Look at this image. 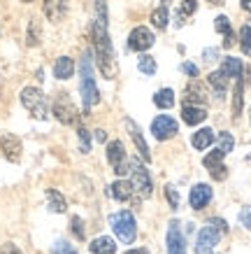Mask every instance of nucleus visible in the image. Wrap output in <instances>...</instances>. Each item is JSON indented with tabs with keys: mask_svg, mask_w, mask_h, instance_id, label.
Here are the masks:
<instances>
[{
	"mask_svg": "<svg viewBox=\"0 0 251 254\" xmlns=\"http://www.w3.org/2000/svg\"><path fill=\"white\" fill-rule=\"evenodd\" d=\"M91 38H93V49H96V61H98L100 72L105 75V79H114L116 72H119V68H116L112 40H109V35H107V26L93 21Z\"/></svg>",
	"mask_w": 251,
	"mask_h": 254,
	"instance_id": "obj_1",
	"label": "nucleus"
},
{
	"mask_svg": "<svg viewBox=\"0 0 251 254\" xmlns=\"http://www.w3.org/2000/svg\"><path fill=\"white\" fill-rule=\"evenodd\" d=\"M79 77H82V100H84V110H89L91 105H96L100 100V91L96 86L93 79V54L86 52L79 61Z\"/></svg>",
	"mask_w": 251,
	"mask_h": 254,
	"instance_id": "obj_2",
	"label": "nucleus"
},
{
	"mask_svg": "<svg viewBox=\"0 0 251 254\" xmlns=\"http://www.w3.org/2000/svg\"><path fill=\"white\" fill-rule=\"evenodd\" d=\"M109 224H112V229H114L116 238L121 240L123 245H130L137 236V224H135V217L130 210H121V212H116V215L109 217Z\"/></svg>",
	"mask_w": 251,
	"mask_h": 254,
	"instance_id": "obj_3",
	"label": "nucleus"
},
{
	"mask_svg": "<svg viewBox=\"0 0 251 254\" xmlns=\"http://www.w3.org/2000/svg\"><path fill=\"white\" fill-rule=\"evenodd\" d=\"M21 103H23V108L28 110L35 119H47V117H49L47 98L38 86H26V89L21 91Z\"/></svg>",
	"mask_w": 251,
	"mask_h": 254,
	"instance_id": "obj_4",
	"label": "nucleus"
},
{
	"mask_svg": "<svg viewBox=\"0 0 251 254\" xmlns=\"http://www.w3.org/2000/svg\"><path fill=\"white\" fill-rule=\"evenodd\" d=\"M130 185H133V193H137V198H149L151 196V177L147 173V168L142 166L140 159L130 161Z\"/></svg>",
	"mask_w": 251,
	"mask_h": 254,
	"instance_id": "obj_5",
	"label": "nucleus"
},
{
	"mask_svg": "<svg viewBox=\"0 0 251 254\" xmlns=\"http://www.w3.org/2000/svg\"><path fill=\"white\" fill-rule=\"evenodd\" d=\"M107 161H109V166L114 168V173L119 177H123L130 170V161L126 159V147H123L121 140H112L107 145Z\"/></svg>",
	"mask_w": 251,
	"mask_h": 254,
	"instance_id": "obj_6",
	"label": "nucleus"
},
{
	"mask_svg": "<svg viewBox=\"0 0 251 254\" xmlns=\"http://www.w3.org/2000/svg\"><path fill=\"white\" fill-rule=\"evenodd\" d=\"M219 240H221V231L207 222V226L200 229L198 238H196V254H212V250L219 245Z\"/></svg>",
	"mask_w": 251,
	"mask_h": 254,
	"instance_id": "obj_7",
	"label": "nucleus"
},
{
	"mask_svg": "<svg viewBox=\"0 0 251 254\" xmlns=\"http://www.w3.org/2000/svg\"><path fill=\"white\" fill-rule=\"evenodd\" d=\"M53 115L61 124H77V119H79V112L72 105V100L68 98V93H61L53 100Z\"/></svg>",
	"mask_w": 251,
	"mask_h": 254,
	"instance_id": "obj_8",
	"label": "nucleus"
},
{
	"mask_svg": "<svg viewBox=\"0 0 251 254\" xmlns=\"http://www.w3.org/2000/svg\"><path fill=\"white\" fill-rule=\"evenodd\" d=\"M151 133L156 140H170L179 133V124H177V119H172V117L160 115L151 122Z\"/></svg>",
	"mask_w": 251,
	"mask_h": 254,
	"instance_id": "obj_9",
	"label": "nucleus"
},
{
	"mask_svg": "<svg viewBox=\"0 0 251 254\" xmlns=\"http://www.w3.org/2000/svg\"><path fill=\"white\" fill-rule=\"evenodd\" d=\"M153 42H156V38H153V33L149 31V28H145V26H137L135 31L128 35V49H133V52H147L149 47H153Z\"/></svg>",
	"mask_w": 251,
	"mask_h": 254,
	"instance_id": "obj_10",
	"label": "nucleus"
},
{
	"mask_svg": "<svg viewBox=\"0 0 251 254\" xmlns=\"http://www.w3.org/2000/svg\"><path fill=\"white\" fill-rule=\"evenodd\" d=\"M126 128H128V135H130V140H133V142H135V147H137V154H140V159H142V161H151V154H149V147H147V140L142 138V131H140V126H137L135 122H133V119H126Z\"/></svg>",
	"mask_w": 251,
	"mask_h": 254,
	"instance_id": "obj_11",
	"label": "nucleus"
},
{
	"mask_svg": "<svg viewBox=\"0 0 251 254\" xmlns=\"http://www.w3.org/2000/svg\"><path fill=\"white\" fill-rule=\"evenodd\" d=\"M167 254H186V243L177 222H170L167 226Z\"/></svg>",
	"mask_w": 251,
	"mask_h": 254,
	"instance_id": "obj_12",
	"label": "nucleus"
},
{
	"mask_svg": "<svg viewBox=\"0 0 251 254\" xmlns=\"http://www.w3.org/2000/svg\"><path fill=\"white\" fill-rule=\"evenodd\" d=\"M212 187L209 185H196L193 189H191L189 193V203H191V208L193 210H202L212 200Z\"/></svg>",
	"mask_w": 251,
	"mask_h": 254,
	"instance_id": "obj_13",
	"label": "nucleus"
},
{
	"mask_svg": "<svg viewBox=\"0 0 251 254\" xmlns=\"http://www.w3.org/2000/svg\"><path fill=\"white\" fill-rule=\"evenodd\" d=\"M0 149H2V154L7 156L12 163H16L19 159H21V140L16 138V135H12V133H7V135H2V140H0Z\"/></svg>",
	"mask_w": 251,
	"mask_h": 254,
	"instance_id": "obj_14",
	"label": "nucleus"
},
{
	"mask_svg": "<svg viewBox=\"0 0 251 254\" xmlns=\"http://www.w3.org/2000/svg\"><path fill=\"white\" fill-rule=\"evenodd\" d=\"M65 12H68V0H45V14L49 21H63Z\"/></svg>",
	"mask_w": 251,
	"mask_h": 254,
	"instance_id": "obj_15",
	"label": "nucleus"
},
{
	"mask_svg": "<svg viewBox=\"0 0 251 254\" xmlns=\"http://www.w3.org/2000/svg\"><path fill=\"white\" fill-rule=\"evenodd\" d=\"M191 103H196V105H205L207 103V93L205 89L200 86L198 79H193L189 86H186V91H184V105H191Z\"/></svg>",
	"mask_w": 251,
	"mask_h": 254,
	"instance_id": "obj_16",
	"label": "nucleus"
},
{
	"mask_svg": "<svg viewBox=\"0 0 251 254\" xmlns=\"http://www.w3.org/2000/svg\"><path fill=\"white\" fill-rule=\"evenodd\" d=\"M182 119H184V124H189V126H198V124H202L207 119V112L202 105H184Z\"/></svg>",
	"mask_w": 251,
	"mask_h": 254,
	"instance_id": "obj_17",
	"label": "nucleus"
},
{
	"mask_svg": "<svg viewBox=\"0 0 251 254\" xmlns=\"http://www.w3.org/2000/svg\"><path fill=\"white\" fill-rule=\"evenodd\" d=\"M107 191H109V196H112V198L121 200V203H123V200L133 198V185H130L128 180H116V182L109 187Z\"/></svg>",
	"mask_w": 251,
	"mask_h": 254,
	"instance_id": "obj_18",
	"label": "nucleus"
},
{
	"mask_svg": "<svg viewBox=\"0 0 251 254\" xmlns=\"http://www.w3.org/2000/svg\"><path fill=\"white\" fill-rule=\"evenodd\" d=\"M221 72L226 75V77H242V72H244V65H242V61L240 59H235V56H226L223 59V63H221Z\"/></svg>",
	"mask_w": 251,
	"mask_h": 254,
	"instance_id": "obj_19",
	"label": "nucleus"
},
{
	"mask_svg": "<svg viewBox=\"0 0 251 254\" xmlns=\"http://www.w3.org/2000/svg\"><path fill=\"white\" fill-rule=\"evenodd\" d=\"M89 250H91V254H116V243L107 236H100L89 245Z\"/></svg>",
	"mask_w": 251,
	"mask_h": 254,
	"instance_id": "obj_20",
	"label": "nucleus"
},
{
	"mask_svg": "<svg viewBox=\"0 0 251 254\" xmlns=\"http://www.w3.org/2000/svg\"><path fill=\"white\" fill-rule=\"evenodd\" d=\"M207 82H209V86H212L214 91H216V96H219V98H223V96H226V89H228V77H226L221 70H214V72H209Z\"/></svg>",
	"mask_w": 251,
	"mask_h": 254,
	"instance_id": "obj_21",
	"label": "nucleus"
},
{
	"mask_svg": "<svg viewBox=\"0 0 251 254\" xmlns=\"http://www.w3.org/2000/svg\"><path fill=\"white\" fill-rule=\"evenodd\" d=\"M72 72H75V63H72V59H68V56H61V59L56 61V65H53V75L58 79H70Z\"/></svg>",
	"mask_w": 251,
	"mask_h": 254,
	"instance_id": "obj_22",
	"label": "nucleus"
},
{
	"mask_svg": "<svg viewBox=\"0 0 251 254\" xmlns=\"http://www.w3.org/2000/svg\"><path fill=\"white\" fill-rule=\"evenodd\" d=\"M47 205H49L51 212H65V210H68L65 198H63L61 191H56V189H49V191H47Z\"/></svg>",
	"mask_w": 251,
	"mask_h": 254,
	"instance_id": "obj_23",
	"label": "nucleus"
},
{
	"mask_svg": "<svg viewBox=\"0 0 251 254\" xmlns=\"http://www.w3.org/2000/svg\"><path fill=\"white\" fill-rule=\"evenodd\" d=\"M242 103H244V79L237 77L235 79V96H233V117L242 115Z\"/></svg>",
	"mask_w": 251,
	"mask_h": 254,
	"instance_id": "obj_24",
	"label": "nucleus"
},
{
	"mask_svg": "<svg viewBox=\"0 0 251 254\" xmlns=\"http://www.w3.org/2000/svg\"><path fill=\"white\" fill-rule=\"evenodd\" d=\"M191 142H193V147H196V149H207V147L214 142V131H212V128H200V131L193 135V140H191Z\"/></svg>",
	"mask_w": 251,
	"mask_h": 254,
	"instance_id": "obj_25",
	"label": "nucleus"
},
{
	"mask_svg": "<svg viewBox=\"0 0 251 254\" xmlns=\"http://www.w3.org/2000/svg\"><path fill=\"white\" fill-rule=\"evenodd\" d=\"M153 103H156V108H160V110H170L175 105V91H172V89H160V91L153 96Z\"/></svg>",
	"mask_w": 251,
	"mask_h": 254,
	"instance_id": "obj_26",
	"label": "nucleus"
},
{
	"mask_svg": "<svg viewBox=\"0 0 251 254\" xmlns=\"http://www.w3.org/2000/svg\"><path fill=\"white\" fill-rule=\"evenodd\" d=\"M151 23L156 26V28H160V31H165L167 28V7L165 5H160V7H156L151 12Z\"/></svg>",
	"mask_w": 251,
	"mask_h": 254,
	"instance_id": "obj_27",
	"label": "nucleus"
},
{
	"mask_svg": "<svg viewBox=\"0 0 251 254\" xmlns=\"http://www.w3.org/2000/svg\"><path fill=\"white\" fill-rule=\"evenodd\" d=\"M137 68H140V72H145V75H153L156 72V59L149 54H142L140 61H137Z\"/></svg>",
	"mask_w": 251,
	"mask_h": 254,
	"instance_id": "obj_28",
	"label": "nucleus"
},
{
	"mask_svg": "<svg viewBox=\"0 0 251 254\" xmlns=\"http://www.w3.org/2000/svg\"><path fill=\"white\" fill-rule=\"evenodd\" d=\"M233 147H235V138H233L228 131L219 133V147H216V149H221L223 154H228V152H233Z\"/></svg>",
	"mask_w": 251,
	"mask_h": 254,
	"instance_id": "obj_29",
	"label": "nucleus"
},
{
	"mask_svg": "<svg viewBox=\"0 0 251 254\" xmlns=\"http://www.w3.org/2000/svg\"><path fill=\"white\" fill-rule=\"evenodd\" d=\"M240 47H242L244 54L251 52V26H242L240 28Z\"/></svg>",
	"mask_w": 251,
	"mask_h": 254,
	"instance_id": "obj_30",
	"label": "nucleus"
},
{
	"mask_svg": "<svg viewBox=\"0 0 251 254\" xmlns=\"http://www.w3.org/2000/svg\"><path fill=\"white\" fill-rule=\"evenodd\" d=\"M223 152H221V149H216V152H212V154H207L205 159H202V166H205V168H214V166H219L221 161H223Z\"/></svg>",
	"mask_w": 251,
	"mask_h": 254,
	"instance_id": "obj_31",
	"label": "nucleus"
},
{
	"mask_svg": "<svg viewBox=\"0 0 251 254\" xmlns=\"http://www.w3.org/2000/svg\"><path fill=\"white\" fill-rule=\"evenodd\" d=\"M196 9H198V2H196V0H184L182 7L177 9V14L182 16V19H186V16H191Z\"/></svg>",
	"mask_w": 251,
	"mask_h": 254,
	"instance_id": "obj_32",
	"label": "nucleus"
},
{
	"mask_svg": "<svg viewBox=\"0 0 251 254\" xmlns=\"http://www.w3.org/2000/svg\"><path fill=\"white\" fill-rule=\"evenodd\" d=\"M96 21L102 23V26H107V5L105 0H96Z\"/></svg>",
	"mask_w": 251,
	"mask_h": 254,
	"instance_id": "obj_33",
	"label": "nucleus"
},
{
	"mask_svg": "<svg viewBox=\"0 0 251 254\" xmlns=\"http://www.w3.org/2000/svg\"><path fill=\"white\" fill-rule=\"evenodd\" d=\"M79 142H82V152L86 154V152H91V135H89V131L84 128V126H79Z\"/></svg>",
	"mask_w": 251,
	"mask_h": 254,
	"instance_id": "obj_34",
	"label": "nucleus"
},
{
	"mask_svg": "<svg viewBox=\"0 0 251 254\" xmlns=\"http://www.w3.org/2000/svg\"><path fill=\"white\" fill-rule=\"evenodd\" d=\"M51 254H77V250H75V247H72V245H68L65 240H58V243L53 245Z\"/></svg>",
	"mask_w": 251,
	"mask_h": 254,
	"instance_id": "obj_35",
	"label": "nucleus"
},
{
	"mask_svg": "<svg viewBox=\"0 0 251 254\" xmlns=\"http://www.w3.org/2000/svg\"><path fill=\"white\" fill-rule=\"evenodd\" d=\"M40 42V23L31 21V28H28V45L35 47Z\"/></svg>",
	"mask_w": 251,
	"mask_h": 254,
	"instance_id": "obj_36",
	"label": "nucleus"
},
{
	"mask_svg": "<svg viewBox=\"0 0 251 254\" xmlns=\"http://www.w3.org/2000/svg\"><path fill=\"white\" fill-rule=\"evenodd\" d=\"M214 28L219 33H223V35H228L230 31V21H228V16H216V21H214Z\"/></svg>",
	"mask_w": 251,
	"mask_h": 254,
	"instance_id": "obj_37",
	"label": "nucleus"
},
{
	"mask_svg": "<svg viewBox=\"0 0 251 254\" xmlns=\"http://www.w3.org/2000/svg\"><path fill=\"white\" fill-rule=\"evenodd\" d=\"M165 196L170 200V208H179V193H177V189L172 185L165 187Z\"/></svg>",
	"mask_w": 251,
	"mask_h": 254,
	"instance_id": "obj_38",
	"label": "nucleus"
},
{
	"mask_svg": "<svg viewBox=\"0 0 251 254\" xmlns=\"http://www.w3.org/2000/svg\"><path fill=\"white\" fill-rule=\"evenodd\" d=\"M72 233H75L79 240L86 238V233H84V222L79 219V217H72Z\"/></svg>",
	"mask_w": 251,
	"mask_h": 254,
	"instance_id": "obj_39",
	"label": "nucleus"
},
{
	"mask_svg": "<svg viewBox=\"0 0 251 254\" xmlns=\"http://www.w3.org/2000/svg\"><path fill=\"white\" fill-rule=\"evenodd\" d=\"M212 170V177L214 180H226V177H228V168H226V166H223V163H219V166H214V168H209Z\"/></svg>",
	"mask_w": 251,
	"mask_h": 254,
	"instance_id": "obj_40",
	"label": "nucleus"
},
{
	"mask_svg": "<svg viewBox=\"0 0 251 254\" xmlns=\"http://www.w3.org/2000/svg\"><path fill=\"white\" fill-rule=\"evenodd\" d=\"M179 70H182V72H186L189 77L198 79V65H193V63H182V65H179Z\"/></svg>",
	"mask_w": 251,
	"mask_h": 254,
	"instance_id": "obj_41",
	"label": "nucleus"
},
{
	"mask_svg": "<svg viewBox=\"0 0 251 254\" xmlns=\"http://www.w3.org/2000/svg\"><path fill=\"white\" fill-rule=\"evenodd\" d=\"M240 224L251 231V208H244L242 212H240Z\"/></svg>",
	"mask_w": 251,
	"mask_h": 254,
	"instance_id": "obj_42",
	"label": "nucleus"
},
{
	"mask_svg": "<svg viewBox=\"0 0 251 254\" xmlns=\"http://www.w3.org/2000/svg\"><path fill=\"white\" fill-rule=\"evenodd\" d=\"M202 59H205V61H216V59H219V49H216V47H207L205 52H202Z\"/></svg>",
	"mask_w": 251,
	"mask_h": 254,
	"instance_id": "obj_43",
	"label": "nucleus"
},
{
	"mask_svg": "<svg viewBox=\"0 0 251 254\" xmlns=\"http://www.w3.org/2000/svg\"><path fill=\"white\" fill-rule=\"evenodd\" d=\"M0 254H23V252L12 243H5V245H0Z\"/></svg>",
	"mask_w": 251,
	"mask_h": 254,
	"instance_id": "obj_44",
	"label": "nucleus"
},
{
	"mask_svg": "<svg viewBox=\"0 0 251 254\" xmlns=\"http://www.w3.org/2000/svg\"><path fill=\"white\" fill-rule=\"evenodd\" d=\"M209 224H212V226H216V229H219L221 233L228 231V224L223 222V219H216V217H212V219H209Z\"/></svg>",
	"mask_w": 251,
	"mask_h": 254,
	"instance_id": "obj_45",
	"label": "nucleus"
},
{
	"mask_svg": "<svg viewBox=\"0 0 251 254\" xmlns=\"http://www.w3.org/2000/svg\"><path fill=\"white\" fill-rule=\"evenodd\" d=\"M96 140H98V142H105V140H107V133L102 131V128H98V131H96Z\"/></svg>",
	"mask_w": 251,
	"mask_h": 254,
	"instance_id": "obj_46",
	"label": "nucleus"
},
{
	"mask_svg": "<svg viewBox=\"0 0 251 254\" xmlns=\"http://www.w3.org/2000/svg\"><path fill=\"white\" fill-rule=\"evenodd\" d=\"M242 2V9H247V12H251V0H240Z\"/></svg>",
	"mask_w": 251,
	"mask_h": 254,
	"instance_id": "obj_47",
	"label": "nucleus"
},
{
	"mask_svg": "<svg viewBox=\"0 0 251 254\" xmlns=\"http://www.w3.org/2000/svg\"><path fill=\"white\" fill-rule=\"evenodd\" d=\"M126 254H147V250H142V247H137V250H128Z\"/></svg>",
	"mask_w": 251,
	"mask_h": 254,
	"instance_id": "obj_48",
	"label": "nucleus"
},
{
	"mask_svg": "<svg viewBox=\"0 0 251 254\" xmlns=\"http://www.w3.org/2000/svg\"><path fill=\"white\" fill-rule=\"evenodd\" d=\"M209 2H216V5H223V2H221V0H209Z\"/></svg>",
	"mask_w": 251,
	"mask_h": 254,
	"instance_id": "obj_49",
	"label": "nucleus"
},
{
	"mask_svg": "<svg viewBox=\"0 0 251 254\" xmlns=\"http://www.w3.org/2000/svg\"><path fill=\"white\" fill-rule=\"evenodd\" d=\"M21 2H33V0H21Z\"/></svg>",
	"mask_w": 251,
	"mask_h": 254,
	"instance_id": "obj_50",
	"label": "nucleus"
},
{
	"mask_svg": "<svg viewBox=\"0 0 251 254\" xmlns=\"http://www.w3.org/2000/svg\"><path fill=\"white\" fill-rule=\"evenodd\" d=\"M163 2H170V0H163Z\"/></svg>",
	"mask_w": 251,
	"mask_h": 254,
	"instance_id": "obj_51",
	"label": "nucleus"
}]
</instances>
